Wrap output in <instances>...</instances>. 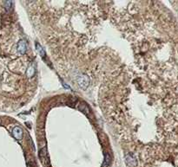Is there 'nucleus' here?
Instances as JSON below:
<instances>
[{
	"instance_id": "1",
	"label": "nucleus",
	"mask_w": 178,
	"mask_h": 167,
	"mask_svg": "<svg viewBox=\"0 0 178 167\" xmlns=\"http://www.w3.org/2000/svg\"><path fill=\"white\" fill-rule=\"evenodd\" d=\"M77 83H78V85H79L82 88L85 89V88L89 86L90 79H89V77H88L86 74H82L81 76H79V77L77 78Z\"/></svg>"
},
{
	"instance_id": "2",
	"label": "nucleus",
	"mask_w": 178,
	"mask_h": 167,
	"mask_svg": "<svg viewBox=\"0 0 178 167\" xmlns=\"http://www.w3.org/2000/svg\"><path fill=\"white\" fill-rule=\"evenodd\" d=\"M12 135L14 136V138L18 140H21L23 139V130L19 127V126H15L12 130Z\"/></svg>"
},
{
	"instance_id": "3",
	"label": "nucleus",
	"mask_w": 178,
	"mask_h": 167,
	"mask_svg": "<svg viewBox=\"0 0 178 167\" xmlns=\"http://www.w3.org/2000/svg\"><path fill=\"white\" fill-rule=\"evenodd\" d=\"M125 160H126V164L129 167H135L137 164L136 158L133 155H131L130 153H128L125 156Z\"/></svg>"
},
{
	"instance_id": "4",
	"label": "nucleus",
	"mask_w": 178,
	"mask_h": 167,
	"mask_svg": "<svg viewBox=\"0 0 178 167\" xmlns=\"http://www.w3.org/2000/svg\"><path fill=\"white\" fill-rule=\"evenodd\" d=\"M18 51L20 55H24L26 52V43L25 40H21L18 44Z\"/></svg>"
},
{
	"instance_id": "5",
	"label": "nucleus",
	"mask_w": 178,
	"mask_h": 167,
	"mask_svg": "<svg viewBox=\"0 0 178 167\" xmlns=\"http://www.w3.org/2000/svg\"><path fill=\"white\" fill-rule=\"evenodd\" d=\"M110 164V156L109 153H105L104 156V161L102 163V167H108Z\"/></svg>"
},
{
	"instance_id": "6",
	"label": "nucleus",
	"mask_w": 178,
	"mask_h": 167,
	"mask_svg": "<svg viewBox=\"0 0 178 167\" xmlns=\"http://www.w3.org/2000/svg\"><path fill=\"white\" fill-rule=\"evenodd\" d=\"M36 48H37L38 54H39L42 57H44V56H45V52H44V48H43V47H42L40 44H36Z\"/></svg>"
},
{
	"instance_id": "7",
	"label": "nucleus",
	"mask_w": 178,
	"mask_h": 167,
	"mask_svg": "<svg viewBox=\"0 0 178 167\" xmlns=\"http://www.w3.org/2000/svg\"><path fill=\"white\" fill-rule=\"evenodd\" d=\"M26 73H27V76H28L29 78L32 77V76L34 75V74H35V69L33 68V66H30V67L28 68Z\"/></svg>"
},
{
	"instance_id": "8",
	"label": "nucleus",
	"mask_w": 178,
	"mask_h": 167,
	"mask_svg": "<svg viewBox=\"0 0 178 167\" xmlns=\"http://www.w3.org/2000/svg\"><path fill=\"white\" fill-rule=\"evenodd\" d=\"M12 6V2L11 1H5L4 2V7L7 11H9Z\"/></svg>"
}]
</instances>
